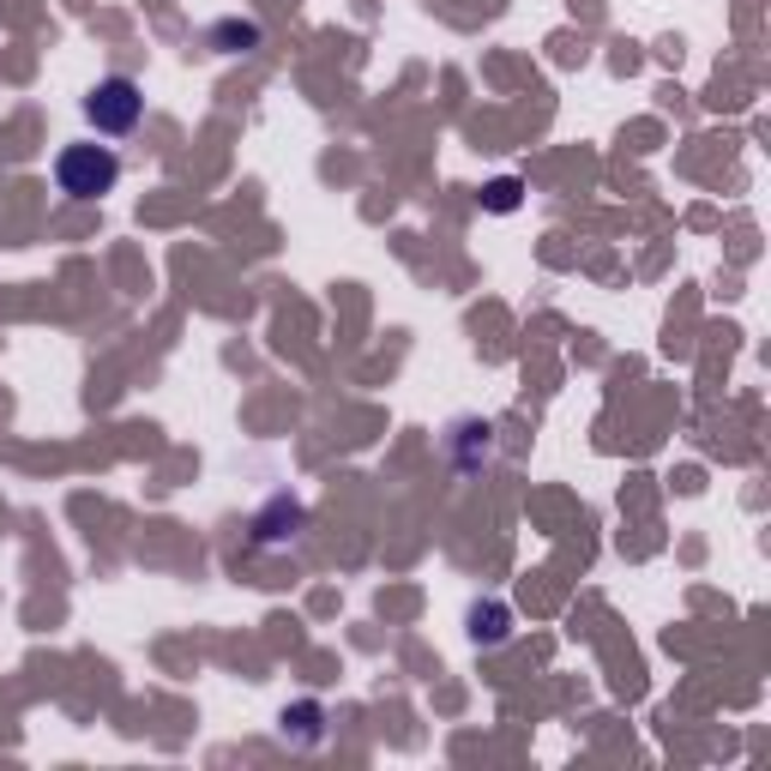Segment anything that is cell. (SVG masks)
I'll use <instances>...</instances> for the list:
<instances>
[{
	"label": "cell",
	"instance_id": "obj_1",
	"mask_svg": "<svg viewBox=\"0 0 771 771\" xmlns=\"http://www.w3.org/2000/svg\"><path fill=\"white\" fill-rule=\"evenodd\" d=\"M54 182H61L66 199H103L121 182V158L109 145H66L54 158Z\"/></svg>",
	"mask_w": 771,
	"mask_h": 771
},
{
	"label": "cell",
	"instance_id": "obj_2",
	"mask_svg": "<svg viewBox=\"0 0 771 771\" xmlns=\"http://www.w3.org/2000/svg\"><path fill=\"white\" fill-rule=\"evenodd\" d=\"M145 115V91L139 79H127V73H109V79L91 85V97H85V121H91L97 133H109V139H121V133H133Z\"/></svg>",
	"mask_w": 771,
	"mask_h": 771
},
{
	"label": "cell",
	"instance_id": "obj_3",
	"mask_svg": "<svg viewBox=\"0 0 771 771\" xmlns=\"http://www.w3.org/2000/svg\"><path fill=\"white\" fill-rule=\"evenodd\" d=\"M507 633H512V614L500 609V602H476L471 609V639L476 645H500Z\"/></svg>",
	"mask_w": 771,
	"mask_h": 771
},
{
	"label": "cell",
	"instance_id": "obj_4",
	"mask_svg": "<svg viewBox=\"0 0 771 771\" xmlns=\"http://www.w3.org/2000/svg\"><path fill=\"white\" fill-rule=\"evenodd\" d=\"M211 42H217L223 54H248V49H260V25H253V18H223V25L211 30Z\"/></svg>",
	"mask_w": 771,
	"mask_h": 771
},
{
	"label": "cell",
	"instance_id": "obj_5",
	"mask_svg": "<svg viewBox=\"0 0 771 771\" xmlns=\"http://www.w3.org/2000/svg\"><path fill=\"white\" fill-rule=\"evenodd\" d=\"M519 194H524V187L512 182V175H500V182L483 187V206H488V211H519Z\"/></svg>",
	"mask_w": 771,
	"mask_h": 771
}]
</instances>
